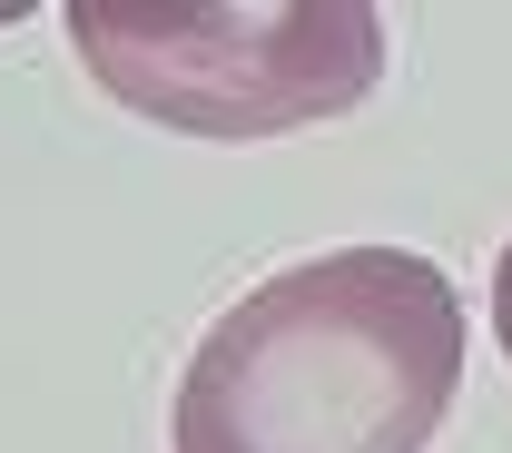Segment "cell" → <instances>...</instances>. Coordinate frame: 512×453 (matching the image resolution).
<instances>
[{
	"label": "cell",
	"instance_id": "1",
	"mask_svg": "<svg viewBox=\"0 0 512 453\" xmlns=\"http://www.w3.org/2000/svg\"><path fill=\"white\" fill-rule=\"evenodd\" d=\"M463 385V296L414 247L276 266L197 335L168 453H424Z\"/></svg>",
	"mask_w": 512,
	"mask_h": 453
},
{
	"label": "cell",
	"instance_id": "2",
	"mask_svg": "<svg viewBox=\"0 0 512 453\" xmlns=\"http://www.w3.org/2000/svg\"><path fill=\"white\" fill-rule=\"evenodd\" d=\"M69 50L128 119L188 138H286L384 79L365 0H69Z\"/></svg>",
	"mask_w": 512,
	"mask_h": 453
},
{
	"label": "cell",
	"instance_id": "3",
	"mask_svg": "<svg viewBox=\"0 0 512 453\" xmlns=\"http://www.w3.org/2000/svg\"><path fill=\"white\" fill-rule=\"evenodd\" d=\"M493 335H503V365H512V247H503V266H493Z\"/></svg>",
	"mask_w": 512,
	"mask_h": 453
}]
</instances>
